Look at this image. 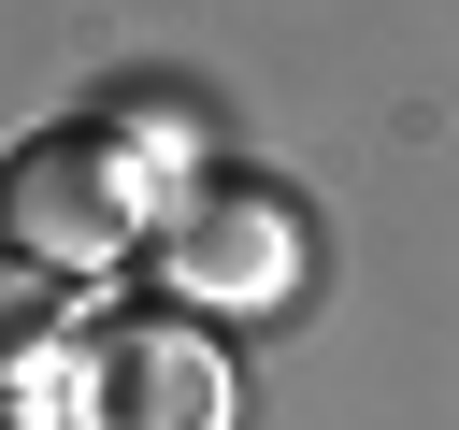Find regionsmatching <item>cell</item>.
Masks as SVG:
<instances>
[{
  "label": "cell",
  "mask_w": 459,
  "mask_h": 430,
  "mask_svg": "<svg viewBox=\"0 0 459 430\" xmlns=\"http://www.w3.org/2000/svg\"><path fill=\"white\" fill-rule=\"evenodd\" d=\"M129 229H143V186H129V158H115L100 115L86 129H29L0 158V258H29V272H115Z\"/></svg>",
  "instance_id": "6da1fadb"
},
{
  "label": "cell",
  "mask_w": 459,
  "mask_h": 430,
  "mask_svg": "<svg viewBox=\"0 0 459 430\" xmlns=\"http://www.w3.org/2000/svg\"><path fill=\"white\" fill-rule=\"evenodd\" d=\"M301 258H316L301 201H273V186H244V172H215V186L158 229L172 315H273V301H301Z\"/></svg>",
  "instance_id": "7a4b0ae2"
},
{
  "label": "cell",
  "mask_w": 459,
  "mask_h": 430,
  "mask_svg": "<svg viewBox=\"0 0 459 430\" xmlns=\"http://www.w3.org/2000/svg\"><path fill=\"white\" fill-rule=\"evenodd\" d=\"M72 430H244V373L201 315H115L86 330Z\"/></svg>",
  "instance_id": "3957f363"
},
{
  "label": "cell",
  "mask_w": 459,
  "mask_h": 430,
  "mask_svg": "<svg viewBox=\"0 0 459 430\" xmlns=\"http://www.w3.org/2000/svg\"><path fill=\"white\" fill-rule=\"evenodd\" d=\"M72 387H86V330L57 272L0 258V430H72Z\"/></svg>",
  "instance_id": "277c9868"
}]
</instances>
